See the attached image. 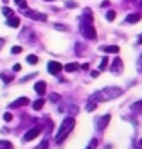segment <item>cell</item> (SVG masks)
Here are the masks:
<instances>
[{"label":"cell","instance_id":"cell-4","mask_svg":"<svg viewBox=\"0 0 142 149\" xmlns=\"http://www.w3.org/2000/svg\"><path fill=\"white\" fill-rule=\"evenodd\" d=\"M42 133V126H36V127H33V130H29L25 135H24V142H31V140H34V138Z\"/></svg>","mask_w":142,"mask_h":149},{"label":"cell","instance_id":"cell-12","mask_svg":"<svg viewBox=\"0 0 142 149\" xmlns=\"http://www.w3.org/2000/svg\"><path fill=\"white\" fill-rule=\"evenodd\" d=\"M140 15L139 13H131V15H128V18H126V22L128 24H137V22H140Z\"/></svg>","mask_w":142,"mask_h":149},{"label":"cell","instance_id":"cell-9","mask_svg":"<svg viewBox=\"0 0 142 149\" xmlns=\"http://www.w3.org/2000/svg\"><path fill=\"white\" fill-rule=\"evenodd\" d=\"M27 104H29V99L27 97H20L15 102H11V108H22V106H27Z\"/></svg>","mask_w":142,"mask_h":149},{"label":"cell","instance_id":"cell-27","mask_svg":"<svg viewBox=\"0 0 142 149\" xmlns=\"http://www.w3.org/2000/svg\"><path fill=\"white\" fill-rule=\"evenodd\" d=\"M54 27H56V29H59V31H67V25H61V24H56Z\"/></svg>","mask_w":142,"mask_h":149},{"label":"cell","instance_id":"cell-35","mask_svg":"<svg viewBox=\"0 0 142 149\" xmlns=\"http://www.w3.org/2000/svg\"><path fill=\"white\" fill-rule=\"evenodd\" d=\"M139 43H142V36H140V38H139Z\"/></svg>","mask_w":142,"mask_h":149},{"label":"cell","instance_id":"cell-8","mask_svg":"<svg viewBox=\"0 0 142 149\" xmlns=\"http://www.w3.org/2000/svg\"><path fill=\"white\" fill-rule=\"evenodd\" d=\"M34 90H36V93H38V95H45V90H47L45 81H38V83L34 84Z\"/></svg>","mask_w":142,"mask_h":149},{"label":"cell","instance_id":"cell-10","mask_svg":"<svg viewBox=\"0 0 142 149\" xmlns=\"http://www.w3.org/2000/svg\"><path fill=\"white\" fill-rule=\"evenodd\" d=\"M110 119H111L110 115H104V117H101V119L97 120V130H104V127L108 126V122H110Z\"/></svg>","mask_w":142,"mask_h":149},{"label":"cell","instance_id":"cell-39","mask_svg":"<svg viewBox=\"0 0 142 149\" xmlns=\"http://www.w3.org/2000/svg\"><path fill=\"white\" fill-rule=\"evenodd\" d=\"M140 7H142V4H140Z\"/></svg>","mask_w":142,"mask_h":149},{"label":"cell","instance_id":"cell-16","mask_svg":"<svg viewBox=\"0 0 142 149\" xmlns=\"http://www.w3.org/2000/svg\"><path fill=\"white\" fill-rule=\"evenodd\" d=\"M27 63H29V65H36V63H38V56L29 54V56H27Z\"/></svg>","mask_w":142,"mask_h":149},{"label":"cell","instance_id":"cell-17","mask_svg":"<svg viewBox=\"0 0 142 149\" xmlns=\"http://www.w3.org/2000/svg\"><path fill=\"white\" fill-rule=\"evenodd\" d=\"M0 149H13V144L7 140H0Z\"/></svg>","mask_w":142,"mask_h":149},{"label":"cell","instance_id":"cell-19","mask_svg":"<svg viewBox=\"0 0 142 149\" xmlns=\"http://www.w3.org/2000/svg\"><path fill=\"white\" fill-rule=\"evenodd\" d=\"M106 20H108V22H113V20H115V11H111V9H110V11L106 13Z\"/></svg>","mask_w":142,"mask_h":149},{"label":"cell","instance_id":"cell-26","mask_svg":"<svg viewBox=\"0 0 142 149\" xmlns=\"http://www.w3.org/2000/svg\"><path fill=\"white\" fill-rule=\"evenodd\" d=\"M47 146H49V142H47V140H43V142H42V144H40V146H38V147H36V149H45V147H47Z\"/></svg>","mask_w":142,"mask_h":149},{"label":"cell","instance_id":"cell-37","mask_svg":"<svg viewBox=\"0 0 142 149\" xmlns=\"http://www.w3.org/2000/svg\"><path fill=\"white\" fill-rule=\"evenodd\" d=\"M140 146H142V138H140Z\"/></svg>","mask_w":142,"mask_h":149},{"label":"cell","instance_id":"cell-36","mask_svg":"<svg viewBox=\"0 0 142 149\" xmlns=\"http://www.w3.org/2000/svg\"><path fill=\"white\" fill-rule=\"evenodd\" d=\"M45 2H56V0H45Z\"/></svg>","mask_w":142,"mask_h":149},{"label":"cell","instance_id":"cell-13","mask_svg":"<svg viewBox=\"0 0 142 149\" xmlns=\"http://www.w3.org/2000/svg\"><path fill=\"white\" fill-rule=\"evenodd\" d=\"M103 52H108V54H117L119 52V47L117 45H106V47H101Z\"/></svg>","mask_w":142,"mask_h":149},{"label":"cell","instance_id":"cell-28","mask_svg":"<svg viewBox=\"0 0 142 149\" xmlns=\"http://www.w3.org/2000/svg\"><path fill=\"white\" fill-rule=\"evenodd\" d=\"M2 77L6 79V83H9V81H11V79H13L11 76H9V74H2Z\"/></svg>","mask_w":142,"mask_h":149},{"label":"cell","instance_id":"cell-25","mask_svg":"<svg viewBox=\"0 0 142 149\" xmlns=\"http://www.w3.org/2000/svg\"><path fill=\"white\" fill-rule=\"evenodd\" d=\"M95 147H97V138H94V140L90 142V146H88L86 149H95Z\"/></svg>","mask_w":142,"mask_h":149},{"label":"cell","instance_id":"cell-38","mask_svg":"<svg viewBox=\"0 0 142 149\" xmlns=\"http://www.w3.org/2000/svg\"><path fill=\"white\" fill-rule=\"evenodd\" d=\"M4 2H7V0H4Z\"/></svg>","mask_w":142,"mask_h":149},{"label":"cell","instance_id":"cell-20","mask_svg":"<svg viewBox=\"0 0 142 149\" xmlns=\"http://www.w3.org/2000/svg\"><path fill=\"white\" fill-rule=\"evenodd\" d=\"M2 13H4L6 16H13V15H15L13 9H9V7H2Z\"/></svg>","mask_w":142,"mask_h":149},{"label":"cell","instance_id":"cell-11","mask_svg":"<svg viewBox=\"0 0 142 149\" xmlns=\"http://www.w3.org/2000/svg\"><path fill=\"white\" fill-rule=\"evenodd\" d=\"M7 25H9V27H20V18H18L16 15L9 16V18H7Z\"/></svg>","mask_w":142,"mask_h":149},{"label":"cell","instance_id":"cell-29","mask_svg":"<svg viewBox=\"0 0 142 149\" xmlns=\"http://www.w3.org/2000/svg\"><path fill=\"white\" fill-rule=\"evenodd\" d=\"M20 68H22V65H18V63H16V65L13 67V70H15V72H20Z\"/></svg>","mask_w":142,"mask_h":149},{"label":"cell","instance_id":"cell-18","mask_svg":"<svg viewBox=\"0 0 142 149\" xmlns=\"http://www.w3.org/2000/svg\"><path fill=\"white\" fill-rule=\"evenodd\" d=\"M97 108V102H94V101H88V104H86V110L88 111H94Z\"/></svg>","mask_w":142,"mask_h":149},{"label":"cell","instance_id":"cell-21","mask_svg":"<svg viewBox=\"0 0 142 149\" xmlns=\"http://www.w3.org/2000/svg\"><path fill=\"white\" fill-rule=\"evenodd\" d=\"M101 70H104V68H108V58H103L101 59V67H99Z\"/></svg>","mask_w":142,"mask_h":149},{"label":"cell","instance_id":"cell-6","mask_svg":"<svg viewBox=\"0 0 142 149\" xmlns=\"http://www.w3.org/2000/svg\"><path fill=\"white\" fill-rule=\"evenodd\" d=\"M47 70H49L50 74H52V76H58V74L63 70V67H61V63H59V61H49Z\"/></svg>","mask_w":142,"mask_h":149},{"label":"cell","instance_id":"cell-30","mask_svg":"<svg viewBox=\"0 0 142 149\" xmlns=\"http://www.w3.org/2000/svg\"><path fill=\"white\" fill-rule=\"evenodd\" d=\"M101 6H103V7H110V0H104V2L101 4Z\"/></svg>","mask_w":142,"mask_h":149},{"label":"cell","instance_id":"cell-24","mask_svg":"<svg viewBox=\"0 0 142 149\" xmlns=\"http://www.w3.org/2000/svg\"><path fill=\"white\" fill-rule=\"evenodd\" d=\"M11 52H13V54H20V52H22V47L16 45V47H13V49H11Z\"/></svg>","mask_w":142,"mask_h":149},{"label":"cell","instance_id":"cell-1","mask_svg":"<svg viewBox=\"0 0 142 149\" xmlns=\"http://www.w3.org/2000/svg\"><path fill=\"white\" fill-rule=\"evenodd\" d=\"M81 33L86 40H95L97 38V33L94 29V22H92V11L90 9H85V15L81 16Z\"/></svg>","mask_w":142,"mask_h":149},{"label":"cell","instance_id":"cell-7","mask_svg":"<svg viewBox=\"0 0 142 149\" xmlns=\"http://www.w3.org/2000/svg\"><path fill=\"white\" fill-rule=\"evenodd\" d=\"M111 72H115V74H119L120 70H123V59H119V58H115L113 59V63H111Z\"/></svg>","mask_w":142,"mask_h":149},{"label":"cell","instance_id":"cell-31","mask_svg":"<svg viewBox=\"0 0 142 149\" xmlns=\"http://www.w3.org/2000/svg\"><path fill=\"white\" fill-rule=\"evenodd\" d=\"M99 76V70H92V77H97Z\"/></svg>","mask_w":142,"mask_h":149},{"label":"cell","instance_id":"cell-3","mask_svg":"<svg viewBox=\"0 0 142 149\" xmlns=\"http://www.w3.org/2000/svg\"><path fill=\"white\" fill-rule=\"evenodd\" d=\"M74 126H76L74 117H67V119H63L61 126H59V131H58V135H56V142H58V144H61L65 138L68 136V133L74 130Z\"/></svg>","mask_w":142,"mask_h":149},{"label":"cell","instance_id":"cell-15","mask_svg":"<svg viewBox=\"0 0 142 149\" xmlns=\"http://www.w3.org/2000/svg\"><path fill=\"white\" fill-rule=\"evenodd\" d=\"M43 104H45V101H43V99H38V101H34L33 108H34V110H42V108H43Z\"/></svg>","mask_w":142,"mask_h":149},{"label":"cell","instance_id":"cell-34","mask_svg":"<svg viewBox=\"0 0 142 149\" xmlns=\"http://www.w3.org/2000/svg\"><path fill=\"white\" fill-rule=\"evenodd\" d=\"M2 45H4V38H0V49H2Z\"/></svg>","mask_w":142,"mask_h":149},{"label":"cell","instance_id":"cell-33","mask_svg":"<svg viewBox=\"0 0 142 149\" xmlns=\"http://www.w3.org/2000/svg\"><path fill=\"white\" fill-rule=\"evenodd\" d=\"M139 70L142 72V56H140V61H139Z\"/></svg>","mask_w":142,"mask_h":149},{"label":"cell","instance_id":"cell-14","mask_svg":"<svg viewBox=\"0 0 142 149\" xmlns=\"http://www.w3.org/2000/svg\"><path fill=\"white\" fill-rule=\"evenodd\" d=\"M77 68H79L77 63H68V65H65V70H67V72H76Z\"/></svg>","mask_w":142,"mask_h":149},{"label":"cell","instance_id":"cell-5","mask_svg":"<svg viewBox=\"0 0 142 149\" xmlns=\"http://www.w3.org/2000/svg\"><path fill=\"white\" fill-rule=\"evenodd\" d=\"M24 13H25L29 18L38 20V22H45V20H47V15H43V13H38V11H33V9H24Z\"/></svg>","mask_w":142,"mask_h":149},{"label":"cell","instance_id":"cell-2","mask_svg":"<svg viewBox=\"0 0 142 149\" xmlns=\"http://www.w3.org/2000/svg\"><path fill=\"white\" fill-rule=\"evenodd\" d=\"M123 93V90L120 88H104V90H101V92H95L92 97H90V101H94V102H101V101H110V99H115L119 97V95Z\"/></svg>","mask_w":142,"mask_h":149},{"label":"cell","instance_id":"cell-32","mask_svg":"<svg viewBox=\"0 0 142 149\" xmlns=\"http://www.w3.org/2000/svg\"><path fill=\"white\" fill-rule=\"evenodd\" d=\"M67 6H68V7H76L77 4H76V2H67Z\"/></svg>","mask_w":142,"mask_h":149},{"label":"cell","instance_id":"cell-22","mask_svg":"<svg viewBox=\"0 0 142 149\" xmlns=\"http://www.w3.org/2000/svg\"><path fill=\"white\" fill-rule=\"evenodd\" d=\"M15 2H18L20 9H27V2H25V0H15Z\"/></svg>","mask_w":142,"mask_h":149},{"label":"cell","instance_id":"cell-23","mask_svg":"<svg viewBox=\"0 0 142 149\" xmlns=\"http://www.w3.org/2000/svg\"><path fill=\"white\" fill-rule=\"evenodd\" d=\"M4 120H6V122H11V120H13V115L9 113V111H7V113H4Z\"/></svg>","mask_w":142,"mask_h":149}]
</instances>
